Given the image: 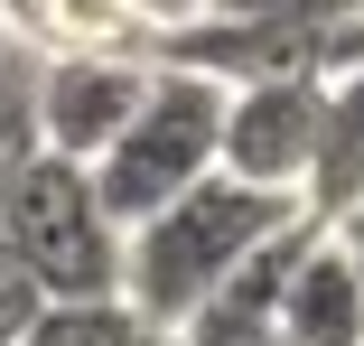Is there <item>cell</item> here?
<instances>
[{"label": "cell", "instance_id": "cell-12", "mask_svg": "<svg viewBox=\"0 0 364 346\" xmlns=\"http://www.w3.org/2000/svg\"><path fill=\"white\" fill-rule=\"evenodd\" d=\"M215 19H355L364 0H205Z\"/></svg>", "mask_w": 364, "mask_h": 346}, {"label": "cell", "instance_id": "cell-1", "mask_svg": "<svg viewBox=\"0 0 364 346\" xmlns=\"http://www.w3.org/2000/svg\"><path fill=\"white\" fill-rule=\"evenodd\" d=\"M299 216H309L299 196H271V187H243V178L215 169V178H196L187 196H168L150 225L122 234V300L150 318V327L178 337L280 225H299Z\"/></svg>", "mask_w": 364, "mask_h": 346}, {"label": "cell", "instance_id": "cell-2", "mask_svg": "<svg viewBox=\"0 0 364 346\" xmlns=\"http://www.w3.org/2000/svg\"><path fill=\"white\" fill-rule=\"evenodd\" d=\"M225 85L215 75H187V65H159L140 112L122 122V141L94 159V187H103V216L131 234L150 225L168 196H187L196 178H215V150H225Z\"/></svg>", "mask_w": 364, "mask_h": 346}, {"label": "cell", "instance_id": "cell-4", "mask_svg": "<svg viewBox=\"0 0 364 346\" xmlns=\"http://www.w3.org/2000/svg\"><path fill=\"white\" fill-rule=\"evenodd\" d=\"M150 75H159V56H56V65H38V141H47V159L94 169L122 141V122L140 112Z\"/></svg>", "mask_w": 364, "mask_h": 346}, {"label": "cell", "instance_id": "cell-7", "mask_svg": "<svg viewBox=\"0 0 364 346\" xmlns=\"http://www.w3.org/2000/svg\"><path fill=\"white\" fill-rule=\"evenodd\" d=\"M280 337H289V346H364V271L346 262V243H336V234H318V243H309V262L289 271Z\"/></svg>", "mask_w": 364, "mask_h": 346}, {"label": "cell", "instance_id": "cell-13", "mask_svg": "<svg viewBox=\"0 0 364 346\" xmlns=\"http://www.w3.org/2000/svg\"><path fill=\"white\" fill-rule=\"evenodd\" d=\"M336 243H346V262H355V271H364V206H355V216H346V225H336Z\"/></svg>", "mask_w": 364, "mask_h": 346}, {"label": "cell", "instance_id": "cell-9", "mask_svg": "<svg viewBox=\"0 0 364 346\" xmlns=\"http://www.w3.org/2000/svg\"><path fill=\"white\" fill-rule=\"evenodd\" d=\"M28 346H178V337L150 327L131 300H56V309L28 327Z\"/></svg>", "mask_w": 364, "mask_h": 346}, {"label": "cell", "instance_id": "cell-5", "mask_svg": "<svg viewBox=\"0 0 364 346\" xmlns=\"http://www.w3.org/2000/svg\"><path fill=\"white\" fill-rule=\"evenodd\" d=\"M318 103H327V85H234L215 169L243 187H271V196H299L309 159H318Z\"/></svg>", "mask_w": 364, "mask_h": 346}, {"label": "cell", "instance_id": "cell-14", "mask_svg": "<svg viewBox=\"0 0 364 346\" xmlns=\"http://www.w3.org/2000/svg\"><path fill=\"white\" fill-rule=\"evenodd\" d=\"M205 0H159V28H178V19H196Z\"/></svg>", "mask_w": 364, "mask_h": 346}, {"label": "cell", "instance_id": "cell-3", "mask_svg": "<svg viewBox=\"0 0 364 346\" xmlns=\"http://www.w3.org/2000/svg\"><path fill=\"white\" fill-rule=\"evenodd\" d=\"M0 234L28 262V281L56 300H122V225L103 216V187L75 159H38L0 196Z\"/></svg>", "mask_w": 364, "mask_h": 346}, {"label": "cell", "instance_id": "cell-11", "mask_svg": "<svg viewBox=\"0 0 364 346\" xmlns=\"http://www.w3.org/2000/svg\"><path fill=\"white\" fill-rule=\"evenodd\" d=\"M38 318H47V290L28 281V262L10 253V234H0V346H28Z\"/></svg>", "mask_w": 364, "mask_h": 346}, {"label": "cell", "instance_id": "cell-6", "mask_svg": "<svg viewBox=\"0 0 364 346\" xmlns=\"http://www.w3.org/2000/svg\"><path fill=\"white\" fill-rule=\"evenodd\" d=\"M0 38L28 65H56V56H159V19L140 0H0Z\"/></svg>", "mask_w": 364, "mask_h": 346}, {"label": "cell", "instance_id": "cell-15", "mask_svg": "<svg viewBox=\"0 0 364 346\" xmlns=\"http://www.w3.org/2000/svg\"><path fill=\"white\" fill-rule=\"evenodd\" d=\"M252 346H289V337H280V327H271V337H252Z\"/></svg>", "mask_w": 364, "mask_h": 346}, {"label": "cell", "instance_id": "cell-8", "mask_svg": "<svg viewBox=\"0 0 364 346\" xmlns=\"http://www.w3.org/2000/svg\"><path fill=\"white\" fill-rule=\"evenodd\" d=\"M299 206H309V225H327V234L364 206V75L327 85V103H318V159H309Z\"/></svg>", "mask_w": 364, "mask_h": 346}, {"label": "cell", "instance_id": "cell-10", "mask_svg": "<svg viewBox=\"0 0 364 346\" xmlns=\"http://www.w3.org/2000/svg\"><path fill=\"white\" fill-rule=\"evenodd\" d=\"M38 159H47V141H38V65L10 56L0 65V196H10Z\"/></svg>", "mask_w": 364, "mask_h": 346}]
</instances>
